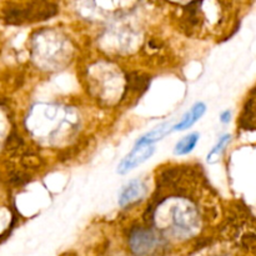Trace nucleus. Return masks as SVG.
Wrapping results in <instances>:
<instances>
[{
    "label": "nucleus",
    "mask_w": 256,
    "mask_h": 256,
    "mask_svg": "<svg viewBox=\"0 0 256 256\" xmlns=\"http://www.w3.org/2000/svg\"><path fill=\"white\" fill-rule=\"evenodd\" d=\"M145 194V185L140 180H132L126 185L120 195L119 204L120 206L125 208L134 204L138 200L142 199Z\"/></svg>",
    "instance_id": "5"
},
{
    "label": "nucleus",
    "mask_w": 256,
    "mask_h": 256,
    "mask_svg": "<svg viewBox=\"0 0 256 256\" xmlns=\"http://www.w3.org/2000/svg\"><path fill=\"white\" fill-rule=\"evenodd\" d=\"M205 112H206V105L204 102H196L182 118V120L174 128H172V132H182V130L189 129V128H192L205 114Z\"/></svg>",
    "instance_id": "6"
},
{
    "label": "nucleus",
    "mask_w": 256,
    "mask_h": 256,
    "mask_svg": "<svg viewBox=\"0 0 256 256\" xmlns=\"http://www.w3.org/2000/svg\"><path fill=\"white\" fill-rule=\"evenodd\" d=\"M58 12V5L52 2H25V4H8L2 9V19L6 24L22 25L24 22H44Z\"/></svg>",
    "instance_id": "1"
},
{
    "label": "nucleus",
    "mask_w": 256,
    "mask_h": 256,
    "mask_svg": "<svg viewBox=\"0 0 256 256\" xmlns=\"http://www.w3.org/2000/svg\"><path fill=\"white\" fill-rule=\"evenodd\" d=\"M22 165L25 169H38L42 165V159L34 152H25L22 156Z\"/></svg>",
    "instance_id": "9"
},
{
    "label": "nucleus",
    "mask_w": 256,
    "mask_h": 256,
    "mask_svg": "<svg viewBox=\"0 0 256 256\" xmlns=\"http://www.w3.org/2000/svg\"><path fill=\"white\" fill-rule=\"evenodd\" d=\"M150 85V76L148 74L132 72L126 74V90L125 94L140 96L148 90Z\"/></svg>",
    "instance_id": "4"
},
{
    "label": "nucleus",
    "mask_w": 256,
    "mask_h": 256,
    "mask_svg": "<svg viewBox=\"0 0 256 256\" xmlns=\"http://www.w3.org/2000/svg\"><path fill=\"white\" fill-rule=\"evenodd\" d=\"M24 146V140L22 139L16 132H12V134L8 136L6 142H5V149L8 152H18Z\"/></svg>",
    "instance_id": "10"
},
{
    "label": "nucleus",
    "mask_w": 256,
    "mask_h": 256,
    "mask_svg": "<svg viewBox=\"0 0 256 256\" xmlns=\"http://www.w3.org/2000/svg\"><path fill=\"white\" fill-rule=\"evenodd\" d=\"M30 182V175L22 172H12L9 176V182L15 186H22V185L26 184Z\"/></svg>",
    "instance_id": "12"
},
{
    "label": "nucleus",
    "mask_w": 256,
    "mask_h": 256,
    "mask_svg": "<svg viewBox=\"0 0 256 256\" xmlns=\"http://www.w3.org/2000/svg\"><path fill=\"white\" fill-rule=\"evenodd\" d=\"M155 152L154 145H135L134 149L122 160V162L118 166V172L119 174H126L134 168L139 166L140 164L149 159Z\"/></svg>",
    "instance_id": "3"
},
{
    "label": "nucleus",
    "mask_w": 256,
    "mask_h": 256,
    "mask_svg": "<svg viewBox=\"0 0 256 256\" xmlns=\"http://www.w3.org/2000/svg\"><path fill=\"white\" fill-rule=\"evenodd\" d=\"M230 119H232V112H230L229 110H226V112H224L220 115V120H222V122H224V124L229 122Z\"/></svg>",
    "instance_id": "13"
},
{
    "label": "nucleus",
    "mask_w": 256,
    "mask_h": 256,
    "mask_svg": "<svg viewBox=\"0 0 256 256\" xmlns=\"http://www.w3.org/2000/svg\"><path fill=\"white\" fill-rule=\"evenodd\" d=\"M169 125L162 124L160 126H158L156 129L152 130L150 132L145 134L144 136L140 138V139L135 142V145H136V146H139V145H152L155 142H159L160 139H162V138L169 132Z\"/></svg>",
    "instance_id": "7"
},
{
    "label": "nucleus",
    "mask_w": 256,
    "mask_h": 256,
    "mask_svg": "<svg viewBox=\"0 0 256 256\" xmlns=\"http://www.w3.org/2000/svg\"><path fill=\"white\" fill-rule=\"evenodd\" d=\"M129 245L135 256H144L152 252V249L156 246L158 238L152 230L139 228L130 232Z\"/></svg>",
    "instance_id": "2"
},
{
    "label": "nucleus",
    "mask_w": 256,
    "mask_h": 256,
    "mask_svg": "<svg viewBox=\"0 0 256 256\" xmlns=\"http://www.w3.org/2000/svg\"><path fill=\"white\" fill-rule=\"evenodd\" d=\"M198 142H199V134L198 132H192V134L188 135V136L182 138L174 148L175 155H186L196 146Z\"/></svg>",
    "instance_id": "8"
},
{
    "label": "nucleus",
    "mask_w": 256,
    "mask_h": 256,
    "mask_svg": "<svg viewBox=\"0 0 256 256\" xmlns=\"http://www.w3.org/2000/svg\"><path fill=\"white\" fill-rule=\"evenodd\" d=\"M229 142H230V135H229V134L222 135V136L219 139V142H218V144L215 145V146L212 148V152H210L209 154H208L206 159L209 160V162H212V158L218 156V155H219L220 152H222V149H224V148L228 144H229Z\"/></svg>",
    "instance_id": "11"
}]
</instances>
